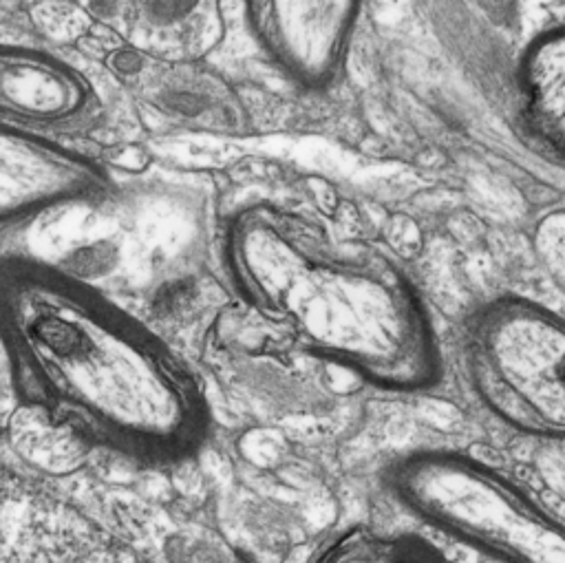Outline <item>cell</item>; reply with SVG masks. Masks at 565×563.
<instances>
[{"label": "cell", "instance_id": "3", "mask_svg": "<svg viewBox=\"0 0 565 563\" xmlns=\"http://www.w3.org/2000/svg\"><path fill=\"white\" fill-rule=\"evenodd\" d=\"M382 486L411 519L492 563H565V521L475 453L411 448L384 466Z\"/></svg>", "mask_w": 565, "mask_h": 563}, {"label": "cell", "instance_id": "9", "mask_svg": "<svg viewBox=\"0 0 565 563\" xmlns=\"http://www.w3.org/2000/svg\"><path fill=\"white\" fill-rule=\"evenodd\" d=\"M525 91L536 128L565 155V31L543 38L530 51Z\"/></svg>", "mask_w": 565, "mask_h": 563}, {"label": "cell", "instance_id": "10", "mask_svg": "<svg viewBox=\"0 0 565 563\" xmlns=\"http://www.w3.org/2000/svg\"><path fill=\"white\" fill-rule=\"evenodd\" d=\"M536 252L552 276V280L565 291V214L550 216L536 232Z\"/></svg>", "mask_w": 565, "mask_h": 563}, {"label": "cell", "instance_id": "1", "mask_svg": "<svg viewBox=\"0 0 565 563\" xmlns=\"http://www.w3.org/2000/svg\"><path fill=\"white\" fill-rule=\"evenodd\" d=\"M0 347L20 402L95 450L163 468L207 439L210 406L190 367L60 267L0 263Z\"/></svg>", "mask_w": 565, "mask_h": 563}, {"label": "cell", "instance_id": "4", "mask_svg": "<svg viewBox=\"0 0 565 563\" xmlns=\"http://www.w3.org/2000/svg\"><path fill=\"white\" fill-rule=\"evenodd\" d=\"M459 362L490 419L565 444V318L523 298L494 300L468 320Z\"/></svg>", "mask_w": 565, "mask_h": 563}, {"label": "cell", "instance_id": "6", "mask_svg": "<svg viewBox=\"0 0 565 563\" xmlns=\"http://www.w3.org/2000/svg\"><path fill=\"white\" fill-rule=\"evenodd\" d=\"M90 108L86 82L66 64L18 49H0V119L42 135L66 130Z\"/></svg>", "mask_w": 565, "mask_h": 563}, {"label": "cell", "instance_id": "11", "mask_svg": "<svg viewBox=\"0 0 565 563\" xmlns=\"http://www.w3.org/2000/svg\"><path fill=\"white\" fill-rule=\"evenodd\" d=\"M477 2L497 22H505L514 13V0H477Z\"/></svg>", "mask_w": 565, "mask_h": 563}, {"label": "cell", "instance_id": "8", "mask_svg": "<svg viewBox=\"0 0 565 563\" xmlns=\"http://www.w3.org/2000/svg\"><path fill=\"white\" fill-rule=\"evenodd\" d=\"M305 563H448V559L419 534L355 523L329 534Z\"/></svg>", "mask_w": 565, "mask_h": 563}, {"label": "cell", "instance_id": "7", "mask_svg": "<svg viewBox=\"0 0 565 563\" xmlns=\"http://www.w3.org/2000/svg\"><path fill=\"white\" fill-rule=\"evenodd\" d=\"M271 49L300 73H322L347 31L351 0H252Z\"/></svg>", "mask_w": 565, "mask_h": 563}, {"label": "cell", "instance_id": "2", "mask_svg": "<svg viewBox=\"0 0 565 563\" xmlns=\"http://www.w3.org/2000/svg\"><path fill=\"white\" fill-rule=\"evenodd\" d=\"M227 265L243 300L305 355L393 395L441 382L426 311L386 258L344 249L300 223L252 216L232 230Z\"/></svg>", "mask_w": 565, "mask_h": 563}, {"label": "cell", "instance_id": "5", "mask_svg": "<svg viewBox=\"0 0 565 563\" xmlns=\"http://www.w3.org/2000/svg\"><path fill=\"white\" fill-rule=\"evenodd\" d=\"M99 174L49 135L0 119V227L97 196Z\"/></svg>", "mask_w": 565, "mask_h": 563}]
</instances>
